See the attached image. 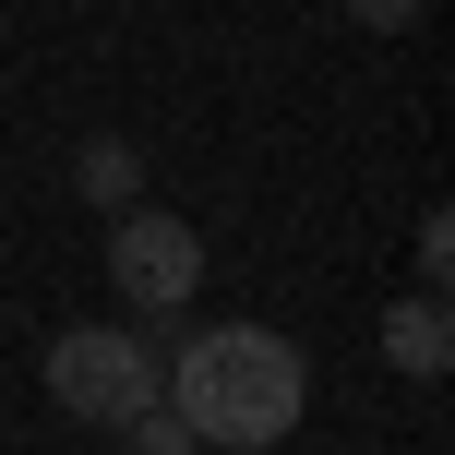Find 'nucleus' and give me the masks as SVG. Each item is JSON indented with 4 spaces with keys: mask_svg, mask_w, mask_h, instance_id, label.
Returning <instances> with one entry per match:
<instances>
[{
    "mask_svg": "<svg viewBox=\"0 0 455 455\" xmlns=\"http://www.w3.org/2000/svg\"><path fill=\"white\" fill-rule=\"evenodd\" d=\"M156 408L180 419L192 443H216V455H264L312 408V360H299V336H275V323H204V336L168 347Z\"/></svg>",
    "mask_w": 455,
    "mask_h": 455,
    "instance_id": "f257e3e1",
    "label": "nucleus"
},
{
    "mask_svg": "<svg viewBox=\"0 0 455 455\" xmlns=\"http://www.w3.org/2000/svg\"><path fill=\"white\" fill-rule=\"evenodd\" d=\"M168 360L132 336V323H60L48 336V395H60L72 419H96V432H132L144 408H156Z\"/></svg>",
    "mask_w": 455,
    "mask_h": 455,
    "instance_id": "f03ea898",
    "label": "nucleus"
},
{
    "mask_svg": "<svg viewBox=\"0 0 455 455\" xmlns=\"http://www.w3.org/2000/svg\"><path fill=\"white\" fill-rule=\"evenodd\" d=\"M192 275H204V240H192V216H168V204L108 216V288L132 299V312H192Z\"/></svg>",
    "mask_w": 455,
    "mask_h": 455,
    "instance_id": "7ed1b4c3",
    "label": "nucleus"
},
{
    "mask_svg": "<svg viewBox=\"0 0 455 455\" xmlns=\"http://www.w3.org/2000/svg\"><path fill=\"white\" fill-rule=\"evenodd\" d=\"M384 360L408 371V384H443V360H455V323H443V288H419V299H395V312H384Z\"/></svg>",
    "mask_w": 455,
    "mask_h": 455,
    "instance_id": "20e7f679",
    "label": "nucleus"
},
{
    "mask_svg": "<svg viewBox=\"0 0 455 455\" xmlns=\"http://www.w3.org/2000/svg\"><path fill=\"white\" fill-rule=\"evenodd\" d=\"M72 192H84V204H108V216H132V204H144V156H132L120 132H96L84 156H72Z\"/></svg>",
    "mask_w": 455,
    "mask_h": 455,
    "instance_id": "39448f33",
    "label": "nucleus"
},
{
    "mask_svg": "<svg viewBox=\"0 0 455 455\" xmlns=\"http://www.w3.org/2000/svg\"><path fill=\"white\" fill-rule=\"evenodd\" d=\"M419 12H432V0H347V24H371V36H408Z\"/></svg>",
    "mask_w": 455,
    "mask_h": 455,
    "instance_id": "423d86ee",
    "label": "nucleus"
},
{
    "mask_svg": "<svg viewBox=\"0 0 455 455\" xmlns=\"http://www.w3.org/2000/svg\"><path fill=\"white\" fill-rule=\"evenodd\" d=\"M443 264H455V216H419V288H443Z\"/></svg>",
    "mask_w": 455,
    "mask_h": 455,
    "instance_id": "0eeeda50",
    "label": "nucleus"
},
{
    "mask_svg": "<svg viewBox=\"0 0 455 455\" xmlns=\"http://www.w3.org/2000/svg\"><path fill=\"white\" fill-rule=\"evenodd\" d=\"M132 455H192V432H180L168 408H144V419H132Z\"/></svg>",
    "mask_w": 455,
    "mask_h": 455,
    "instance_id": "6e6552de",
    "label": "nucleus"
}]
</instances>
